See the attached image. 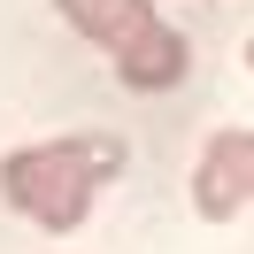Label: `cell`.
I'll return each instance as SVG.
<instances>
[{
  "label": "cell",
  "instance_id": "2",
  "mask_svg": "<svg viewBox=\"0 0 254 254\" xmlns=\"http://www.w3.org/2000/svg\"><path fill=\"white\" fill-rule=\"evenodd\" d=\"M69 31H85L100 54L116 62V77L131 93H170L192 69V47L154 16V0H54Z\"/></svg>",
  "mask_w": 254,
  "mask_h": 254
},
{
  "label": "cell",
  "instance_id": "1",
  "mask_svg": "<svg viewBox=\"0 0 254 254\" xmlns=\"http://www.w3.org/2000/svg\"><path fill=\"white\" fill-rule=\"evenodd\" d=\"M116 170H124V139L116 131H69V139L16 146V154L0 162V192L39 231H77Z\"/></svg>",
  "mask_w": 254,
  "mask_h": 254
},
{
  "label": "cell",
  "instance_id": "4",
  "mask_svg": "<svg viewBox=\"0 0 254 254\" xmlns=\"http://www.w3.org/2000/svg\"><path fill=\"white\" fill-rule=\"evenodd\" d=\"M247 69H254V39H247Z\"/></svg>",
  "mask_w": 254,
  "mask_h": 254
},
{
  "label": "cell",
  "instance_id": "3",
  "mask_svg": "<svg viewBox=\"0 0 254 254\" xmlns=\"http://www.w3.org/2000/svg\"><path fill=\"white\" fill-rule=\"evenodd\" d=\"M192 208L208 223H231L239 208H254V131H216L192 162Z\"/></svg>",
  "mask_w": 254,
  "mask_h": 254
}]
</instances>
